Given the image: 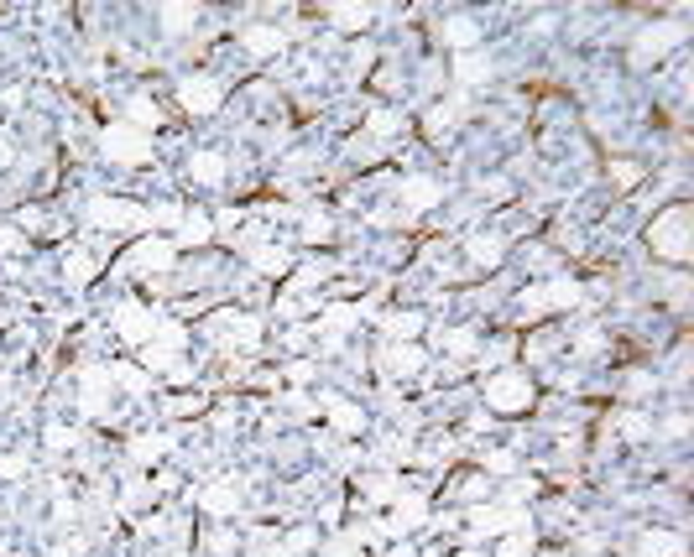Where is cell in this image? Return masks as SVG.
Listing matches in <instances>:
<instances>
[{"instance_id": "3", "label": "cell", "mask_w": 694, "mask_h": 557, "mask_svg": "<svg viewBox=\"0 0 694 557\" xmlns=\"http://www.w3.org/2000/svg\"><path fill=\"white\" fill-rule=\"evenodd\" d=\"M485 407L491 412H527L533 407V380L527 370H496L485 380Z\"/></svg>"}, {"instance_id": "50", "label": "cell", "mask_w": 694, "mask_h": 557, "mask_svg": "<svg viewBox=\"0 0 694 557\" xmlns=\"http://www.w3.org/2000/svg\"><path fill=\"white\" fill-rule=\"evenodd\" d=\"M485 198H506V178H491V183H485Z\"/></svg>"}, {"instance_id": "12", "label": "cell", "mask_w": 694, "mask_h": 557, "mask_svg": "<svg viewBox=\"0 0 694 557\" xmlns=\"http://www.w3.org/2000/svg\"><path fill=\"white\" fill-rule=\"evenodd\" d=\"M434 204H439V183H434V178H407V183H402V214L418 219V214H428Z\"/></svg>"}, {"instance_id": "53", "label": "cell", "mask_w": 694, "mask_h": 557, "mask_svg": "<svg viewBox=\"0 0 694 557\" xmlns=\"http://www.w3.org/2000/svg\"><path fill=\"white\" fill-rule=\"evenodd\" d=\"M460 557H481V552H460Z\"/></svg>"}, {"instance_id": "47", "label": "cell", "mask_w": 694, "mask_h": 557, "mask_svg": "<svg viewBox=\"0 0 694 557\" xmlns=\"http://www.w3.org/2000/svg\"><path fill=\"white\" fill-rule=\"evenodd\" d=\"M288 380L308 386V380H314V365H308V360H293V365H288Z\"/></svg>"}, {"instance_id": "13", "label": "cell", "mask_w": 694, "mask_h": 557, "mask_svg": "<svg viewBox=\"0 0 694 557\" xmlns=\"http://www.w3.org/2000/svg\"><path fill=\"white\" fill-rule=\"evenodd\" d=\"M381 370L407 380V375L423 370V350H418V344H386V350H381Z\"/></svg>"}, {"instance_id": "4", "label": "cell", "mask_w": 694, "mask_h": 557, "mask_svg": "<svg viewBox=\"0 0 694 557\" xmlns=\"http://www.w3.org/2000/svg\"><path fill=\"white\" fill-rule=\"evenodd\" d=\"M100 146H105L110 162H121V167H142L152 157V136L136 130V125H105V130H100Z\"/></svg>"}, {"instance_id": "51", "label": "cell", "mask_w": 694, "mask_h": 557, "mask_svg": "<svg viewBox=\"0 0 694 557\" xmlns=\"http://www.w3.org/2000/svg\"><path fill=\"white\" fill-rule=\"evenodd\" d=\"M5 167H11V141L0 136V172H5Z\"/></svg>"}, {"instance_id": "28", "label": "cell", "mask_w": 694, "mask_h": 557, "mask_svg": "<svg viewBox=\"0 0 694 557\" xmlns=\"http://www.w3.org/2000/svg\"><path fill=\"white\" fill-rule=\"evenodd\" d=\"M94 271H100V261H94L84 245L68 250V261H64V276H68V282H94Z\"/></svg>"}, {"instance_id": "25", "label": "cell", "mask_w": 694, "mask_h": 557, "mask_svg": "<svg viewBox=\"0 0 694 557\" xmlns=\"http://www.w3.org/2000/svg\"><path fill=\"white\" fill-rule=\"evenodd\" d=\"M381 329H386V339H392V344H413V333L423 329V312H392Z\"/></svg>"}, {"instance_id": "49", "label": "cell", "mask_w": 694, "mask_h": 557, "mask_svg": "<svg viewBox=\"0 0 694 557\" xmlns=\"http://www.w3.org/2000/svg\"><path fill=\"white\" fill-rule=\"evenodd\" d=\"M574 350H580V354H595V350H601V333H595V329H585V333H580V344H574Z\"/></svg>"}, {"instance_id": "46", "label": "cell", "mask_w": 694, "mask_h": 557, "mask_svg": "<svg viewBox=\"0 0 694 557\" xmlns=\"http://www.w3.org/2000/svg\"><path fill=\"white\" fill-rule=\"evenodd\" d=\"M199 407H204V396H178V401H168V412H178V417L199 412Z\"/></svg>"}, {"instance_id": "38", "label": "cell", "mask_w": 694, "mask_h": 557, "mask_svg": "<svg viewBox=\"0 0 694 557\" xmlns=\"http://www.w3.org/2000/svg\"><path fill=\"white\" fill-rule=\"evenodd\" d=\"M611 183H616V187H637V183H642V167H637V162H611Z\"/></svg>"}, {"instance_id": "17", "label": "cell", "mask_w": 694, "mask_h": 557, "mask_svg": "<svg viewBox=\"0 0 694 557\" xmlns=\"http://www.w3.org/2000/svg\"><path fill=\"white\" fill-rule=\"evenodd\" d=\"M464 255H470V266H481V271H496L502 266V240L496 235H470V245H464Z\"/></svg>"}, {"instance_id": "35", "label": "cell", "mask_w": 694, "mask_h": 557, "mask_svg": "<svg viewBox=\"0 0 694 557\" xmlns=\"http://www.w3.org/2000/svg\"><path fill=\"white\" fill-rule=\"evenodd\" d=\"M428 516V505L418 495H397V511H392V526H418Z\"/></svg>"}, {"instance_id": "29", "label": "cell", "mask_w": 694, "mask_h": 557, "mask_svg": "<svg viewBox=\"0 0 694 557\" xmlns=\"http://www.w3.org/2000/svg\"><path fill=\"white\" fill-rule=\"evenodd\" d=\"M126 115H131L136 130H157V125H162V110H157V100H147V94H136V100L126 104Z\"/></svg>"}, {"instance_id": "21", "label": "cell", "mask_w": 694, "mask_h": 557, "mask_svg": "<svg viewBox=\"0 0 694 557\" xmlns=\"http://www.w3.org/2000/svg\"><path fill=\"white\" fill-rule=\"evenodd\" d=\"M246 47H251L256 58H272V53H282V47H288V37H282V32H277V26H251V32H246Z\"/></svg>"}, {"instance_id": "34", "label": "cell", "mask_w": 694, "mask_h": 557, "mask_svg": "<svg viewBox=\"0 0 694 557\" xmlns=\"http://www.w3.org/2000/svg\"><path fill=\"white\" fill-rule=\"evenodd\" d=\"M455 79H460L464 89H470V83H481L485 79V58H481V53H460V58H455Z\"/></svg>"}, {"instance_id": "39", "label": "cell", "mask_w": 694, "mask_h": 557, "mask_svg": "<svg viewBox=\"0 0 694 557\" xmlns=\"http://www.w3.org/2000/svg\"><path fill=\"white\" fill-rule=\"evenodd\" d=\"M73 443H79L73 427H64V422H53V427H47V448H53V454H64V448H73Z\"/></svg>"}, {"instance_id": "33", "label": "cell", "mask_w": 694, "mask_h": 557, "mask_svg": "<svg viewBox=\"0 0 694 557\" xmlns=\"http://www.w3.org/2000/svg\"><path fill=\"white\" fill-rule=\"evenodd\" d=\"M439 344L455 354V360H470V354H475V333H470V329H444Z\"/></svg>"}, {"instance_id": "32", "label": "cell", "mask_w": 694, "mask_h": 557, "mask_svg": "<svg viewBox=\"0 0 694 557\" xmlns=\"http://www.w3.org/2000/svg\"><path fill=\"white\" fill-rule=\"evenodd\" d=\"M329 21L345 26V32H360V26L371 21V5H329Z\"/></svg>"}, {"instance_id": "16", "label": "cell", "mask_w": 694, "mask_h": 557, "mask_svg": "<svg viewBox=\"0 0 694 557\" xmlns=\"http://www.w3.org/2000/svg\"><path fill=\"white\" fill-rule=\"evenodd\" d=\"M199 500H204V511H214V516H235V511H240V485H235V479H220V485H210Z\"/></svg>"}, {"instance_id": "24", "label": "cell", "mask_w": 694, "mask_h": 557, "mask_svg": "<svg viewBox=\"0 0 694 557\" xmlns=\"http://www.w3.org/2000/svg\"><path fill=\"white\" fill-rule=\"evenodd\" d=\"M642 557H684V537L679 532H648L642 537Z\"/></svg>"}, {"instance_id": "20", "label": "cell", "mask_w": 694, "mask_h": 557, "mask_svg": "<svg viewBox=\"0 0 694 557\" xmlns=\"http://www.w3.org/2000/svg\"><path fill=\"white\" fill-rule=\"evenodd\" d=\"M464 110H470V100H464V94H455L449 104H434V110H428V136H444V130H455V120H460Z\"/></svg>"}, {"instance_id": "27", "label": "cell", "mask_w": 694, "mask_h": 557, "mask_svg": "<svg viewBox=\"0 0 694 557\" xmlns=\"http://www.w3.org/2000/svg\"><path fill=\"white\" fill-rule=\"evenodd\" d=\"M324 407H329V417H335L339 433H360V427H366L360 407H350V401H339V396H324Z\"/></svg>"}, {"instance_id": "14", "label": "cell", "mask_w": 694, "mask_h": 557, "mask_svg": "<svg viewBox=\"0 0 694 557\" xmlns=\"http://www.w3.org/2000/svg\"><path fill=\"white\" fill-rule=\"evenodd\" d=\"M523 521V511L517 505H506V511H496V505H481L475 516H470V537H485V532H506V526H517Z\"/></svg>"}, {"instance_id": "44", "label": "cell", "mask_w": 694, "mask_h": 557, "mask_svg": "<svg viewBox=\"0 0 694 557\" xmlns=\"http://www.w3.org/2000/svg\"><path fill=\"white\" fill-rule=\"evenodd\" d=\"M16 250H26V245H22V229L0 225V255H16Z\"/></svg>"}, {"instance_id": "43", "label": "cell", "mask_w": 694, "mask_h": 557, "mask_svg": "<svg viewBox=\"0 0 694 557\" xmlns=\"http://www.w3.org/2000/svg\"><path fill=\"white\" fill-rule=\"evenodd\" d=\"M26 475V458L22 454H0V479H22Z\"/></svg>"}, {"instance_id": "15", "label": "cell", "mask_w": 694, "mask_h": 557, "mask_svg": "<svg viewBox=\"0 0 694 557\" xmlns=\"http://www.w3.org/2000/svg\"><path fill=\"white\" fill-rule=\"evenodd\" d=\"M360 318V308H345V303H335V308L324 312V323H318L314 333H324V350H339V339H345V329Z\"/></svg>"}, {"instance_id": "45", "label": "cell", "mask_w": 694, "mask_h": 557, "mask_svg": "<svg viewBox=\"0 0 694 557\" xmlns=\"http://www.w3.org/2000/svg\"><path fill=\"white\" fill-rule=\"evenodd\" d=\"M512 464H517V458L506 454V448H496V454H485V469H491V475H512Z\"/></svg>"}, {"instance_id": "9", "label": "cell", "mask_w": 694, "mask_h": 557, "mask_svg": "<svg viewBox=\"0 0 694 557\" xmlns=\"http://www.w3.org/2000/svg\"><path fill=\"white\" fill-rule=\"evenodd\" d=\"M220 100H225V89H220L214 79H183L178 83V104H183L189 115H214Z\"/></svg>"}, {"instance_id": "10", "label": "cell", "mask_w": 694, "mask_h": 557, "mask_svg": "<svg viewBox=\"0 0 694 557\" xmlns=\"http://www.w3.org/2000/svg\"><path fill=\"white\" fill-rule=\"evenodd\" d=\"M152 329H157L152 308H142V303H121V308H115V333H121L126 344H147Z\"/></svg>"}, {"instance_id": "37", "label": "cell", "mask_w": 694, "mask_h": 557, "mask_svg": "<svg viewBox=\"0 0 694 557\" xmlns=\"http://www.w3.org/2000/svg\"><path fill=\"white\" fill-rule=\"evenodd\" d=\"M371 136H397L402 130V115H392V110H371V125H366Z\"/></svg>"}, {"instance_id": "30", "label": "cell", "mask_w": 694, "mask_h": 557, "mask_svg": "<svg viewBox=\"0 0 694 557\" xmlns=\"http://www.w3.org/2000/svg\"><path fill=\"white\" fill-rule=\"evenodd\" d=\"M214 235V225L204 219V214H183V225H178V245H204Z\"/></svg>"}, {"instance_id": "40", "label": "cell", "mask_w": 694, "mask_h": 557, "mask_svg": "<svg viewBox=\"0 0 694 557\" xmlns=\"http://www.w3.org/2000/svg\"><path fill=\"white\" fill-rule=\"evenodd\" d=\"M496 557H533V542H527L523 532H512V537L496 547Z\"/></svg>"}, {"instance_id": "41", "label": "cell", "mask_w": 694, "mask_h": 557, "mask_svg": "<svg viewBox=\"0 0 694 557\" xmlns=\"http://www.w3.org/2000/svg\"><path fill=\"white\" fill-rule=\"evenodd\" d=\"M621 433H627V437H652V422L642 412H627V417H621Z\"/></svg>"}, {"instance_id": "8", "label": "cell", "mask_w": 694, "mask_h": 557, "mask_svg": "<svg viewBox=\"0 0 694 557\" xmlns=\"http://www.w3.org/2000/svg\"><path fill=\"white\" fill-rule=\"evenodd\" d=\"M172 261H178V245H172V240H142V245L126 255V271L152 276V271H168Z\"/></svg>"}, {"instance_id": "7", "label": "cell", "mask_w": 694, "mask_h": 557, "mask_svg": "<svg viewBox=\"0 0 694 557\" xmlns=\"http://www.w3.org/2000/svg\"><path fill=\"white\" fill-rule=\"evenodd\" d=\"M679 42H684V26H679V21H658V26H648V32L637 37V47H631V58H637L642 68H648V62H658L663 53H673Z\"/></svg>"}, {"instance_id": "5", "label": "cell", "mask_w": 694, "mask_h": 557, "mask_svg": "<svg viewBox=\"0 0 694 557\" xmlns=\"http://www.w3.org/2000/svg\"><path fill=\"white\" fill-rule=\"evenodd\" d=\"M89 225L94 229H142L152 219H147V208L131 204V198H94L89 204Z\"/></svg>"}, {"instance_id": "42", "label": "cell", "mask_w": 694, "mask_h": 557, "mask_svg": "<svg viewBox=\"0 0 694 557\" xmlns=\"http://www.w3.org/2000/svg\"><path fill=\"white\" fill-rule=\"evenodd\" d=\"M147 219H157V225H183V208H178V204H157V208H147Z\"/></svg>"}, {"instance_id": "1", "label": "cell", "mask_w": 694, "mask_h": 557, "mask_svg": "<svg viewBox=\"0 0 694 557\" xmlns=\"http://www.w3.org/2000/svg\"><path fill=\"white\" fill-rule=\"evenodd\" d=\"M648 245L658 250L663 261H689L694 255V208H684V204L663 208V214L648 225Z\"/></svg>"}, {"instance_id": "31", "label": "cell", "mask_w": 694, "mask_h": 557, "mask_svg": "<svg viewBox=\"0 0 694 557\" xmlns=\"http://www.w3.org/2000/svg\"><path fill=\"white\" fill-rule=\"evenodd\" d=\"M193 16H199V5H189V0H172V5H162V26H168V32H189Z\"/></svg>"}, {"instance_id": "2", "label": "cell", "mask_w": 694, "mask_h": 557, "mask_svg": "<svg viewBox=\"0 0 694 557\" xmlns=\"http://www.w3.org/2000/svg\"><path fill=\"white\" fill-rule=\"evenodd\" d=\"M210 339L220 344V350L251 354L256 344H261V318H251V312H214V318H210Z\"/></svg>"}, {"instance_id": "11", "label": "cell", "mask_w": 694, "mask_h": 557, "mask_svg": "<svg viewBox=\"0 0 694 557\" xmlns=\"http://www.w3.org/2000/svg\"><path fill=\"white\" fill-rule=\"evenodd\" d=\"M79 407H84V417H105L110 412V375L105 370L79 375Z\"/></svg>"}, {"instance_id": "48", "label": "cell", "mask_w": 694, "mask_h": 557, "mask_svg": "<svg viewBox=\"0 0 694 557\" xmlns=\"http://www.w3.org/2000/svg\"><path fill=\"white\" fill-rule=\"evenodd\" d=\"M663 433H669V437H684V433H689V417H684V412H673L669 422H663Z\"/></svg>"}, {"instance_id": "26", "label": "cell", "mask_w": 694, "mask_h": 557, "mask_svg": "<svg viewBox=\"0 0 694 557\" xmlns=\"http://www.w3.org/2000/svg\"><path fill=\"white\" fill-rule=\"evenodd\" d=\"M444 42L460 47V53H470V42H481V26L470 16H455V21H444Z\"/></svg>"}, {"instance_id": "52", "label": "cell", "mask_w": 694, "mask_h": 557, "mask_svg": "<svg viewBox=\"0 0 694 557\" xmlns=\"http://www.w3.org/2000/svg\"><path fill=\"white\" fill-rule=\"evenodd\" d=\"M386 557H418V552H413V547H407V542H402V547H392V552H386Z\"/></svg>"}, {"instance_id": "22", "label": "cell", "mask_w": 694, "mask_h": 557, "mask_svg": "<svg viewBox=\"0 0 694 557\" xmlns=\"http://www.w3.org/2000/svg\"><path fill=\"white\" fill-rule=\"evenodd\" d=\"M251 266L261 271V276H282V271L293 266V255H288L282 245H256L251 250Z\"/></svg>"}, {"instance_id": "18", "label": "cell", "mask_w": 694, "mask_h": 557, "mask_svg": "<svg viewBox=\"0 0 694 557\" xmlns=\"http://www.w3.org/2000/svg\"><path fill=\"white\" fill-rule=\"evenodd\" d=\"M189 178L193 183H204V187H220L225 183V157H220V151H193Z\"/></svg>"}, {"instance_id": "36", "label": "cell", "mask_w": 694, "mask_h": 557, "mask_svg": "<svg viewBox=\"0 0 694 557\" xmlns=\"http://www.w3.org/2000/svg\"><path fill=\"white\" fill-rule=\"evenodd\" d=\"M329 235H335L329 214H318V208H314V214H303V240H314V245H318V240H329Z\"/></svg>"}, {"instance_id": "23", "label": "cell", "mask_w": 694, "mask_h": 557, "mask_svg": "<svg viewBox=\"0 0 694 557\" xmlns=\"http://www.w3.org/2000/svg\"><path fill=\"white\" fill-rule=\"evenodd\" d=\"M162 454H172V437L168 433H147V437H136V443H131V458H136V464H157Z\"/></svg>"}, {"instance_id": "19", "label": "cell", "mask_w": 694, "mask_h": 557, "mask_svg": "<svg viewBox=\"0 0 694 557\" xmlns=\"http://www.w3.org/2000/svg\"><path fill=\"white\" fill-rule=\"evenodd\" d=\"M105 375H110V386H126L131 396H147L152 391V375L142 370V365H131V360H115Z\"/></svg>"}, {"instance_id": "6", "label": "cell", "mask_w": 694, "mask_h": 557, "mask_svg": "<svg viewBox=\"0 0 694 557\" xmlns=\"http://www.w3.org/2000/svg\"><path fill=\"white\" fill-rule=\"evenodd\" d=\"M553 308H580V287L574 282H548V287H527L523 292V318H543Z\"/></svg>"}]
</instances>
